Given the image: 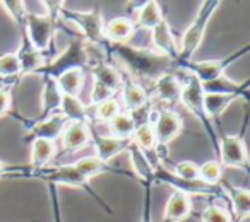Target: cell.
<instances>
[{
	"mask_svg": "<svg viewBox=\"0 0 250 222\" xmlns=\"http://www.w3.org/2000/svg\"><path fill=\"white\" fill-rule=\"evenodd\" d=\"M163 12L158 2H146V4L141 7L139 14H137V24L143 26L146 29H153L154 26H158L163 21Z\"/></svg>",
	"mask_w": 250,
	"mask_h": 222,
	"instance_id": "29",
	"label": "cell"
},
{
	"mask_svg": "<svg viewBox=\"0 0 250 222\" xmlns=\"http://www.w3.org/2000/svg\"><path fill=\"white\" fill-rule=\"evenodd\" d=\"M202 92L204 94H221V96H247V84L240 86V84L233 82L231 79L223 74L218 79L209 80V82L201 84Z\"/></svg>",
	"mask_w": 250,
	"mask_h": 222,
	"instance_id": "18",
	"label": "cell"
},
{
	"mask_svg": "<svg viewBox=\"0 0 250 222\" xmlns=\"http://www.w3.org/2000/svg\"><path fill=\"white\" fill-rule=\"evenodd\" d=\"M122 97L129 113L141 110L147 104V92L136 80H122Z\"/></svg>",
	"mask_w": 250,
	"mask_h": 222,
	"instance_id": "17",
	"label": "cell"
},
{
	"mask_svg": "<svg viewBox=\"0 0 250 222\" xmlns=\"http://www.w3.org/2000/svg\"><path fill=\"white\" fill-rule=\"evenodd\" d=\"M67 125V118L62 113H55V115L48 116L46 120H40L35 127H31L28 133V139H45L53 142L55 139H59L62 135L63 129Z\"/></svg>",
	"mask_w": 250,
	"mask_h": 222,
	"instance_id": "12",
	"label": "cell"
},
{
	"mask_svg": "<svg viewBox=\"0 0 250 222\" xmlns=\"http://www.w3.org/2000/svg\"><path fill=\"white\" fill-rule=\"evenodd\" d=\"M154 89H156V94L161 101H167V103L180 101L182 82L175 74L168 72L165 75H161L160 79L154 80Z\"/></svg>",
	"mask_w": 250,
	"mask_h": 222,
	"instance_id": "20",
	"label": "cell"
},
{
	"mask_svg": "<svg viewBox=\"0 0 250 222\" xmlns=\"http://www.w3.org/2000/svg\"><path fill=\"white\" fill-rule=\"evenodd\" d=\"M74 167H76V171L81 174V176H84L86 180H89V178L96 176V174L100 173H108V171H117V173H120V169H115V167L108 166V164L101 163L100 159H98L96 156L93 157H83V159H79L77 163L72 164Z\"/></svg>",
	"mask_w": 250,
	"mask_h": 222,
	"instance_id": "26",
	"label": "cell"
},
{
	"mask_svg": "<svg viewBox=\"0 0 250 222\" xmlns=\"http://www.w3.org/2000/svg\"><path fill=\"white\" fill-rule=\"evenodd\" d=\"M60 16L67 19V21L74 22L77 28L83 31V35L86 36L84 41L91 46H103L104 45V24L103 18L98 11H89V12H79V11H65L60 9Z\"/></svg>",
	"mask_w": 250,
	"mask_h": 222,
	"instance_id": "4",
	"label": "cell"
},
{
	"mask_svg": "<svg viewBox=\"0 0 250 222\" xmlns=\"http://www.w3.org/2000/svg\"><path fill=\"white\" fill-rule=\"evenodd\" d=\"M60 104H62V92L57 87L55 79H46L42 94V115H40V118L60 113Z\"/></svg>",
	"mask_w": 250,
	"mask_h": 222,
	"instance_id": "21",
	"label": "cell"
},
{
	"mask_svg": "<svg viewBox=\"0 0 250 222\" xmlns=\"http://www.w3.org/2000/svg\"><path fill=\"white\" fill-rule=\"evenodd\" d=\"M60 113L67 118V122H83L87 123L86 106L79 101V97L62 96V104H60Z\"/></svg>",
	"mask_w": 250,
	"mask_h": 222,
	"instance_id": "27",
	"label": "cell"
},
{
	"mask_svg": "<svg viewBox=\"0 0 250 222\" xmlns=\"http://www.w3.org/2000/svg\"><path fill=\"white\" fill-rule=\"evenodd\" d=\"M134 31H136V24L127 18L111 19L110 22L104 24V29H103L104 39L111 43H117V45H122V43L127 41V39L134 35Z\"/></svg>",
	"mask_w": 250,
	"mask_h": 222,
	"instance_id": "16",
	"label": "cell"
},
{
	"mask_svg": "<svg viewBox=\"0 0 250 222\" xmlns=\"http://www.w3.org/2000/svg\"><path fill=\"white\" fill-rule=\"evenodd\" d=\"M2 173H5V164L0 161V174H2Z\"/></svg>",
	"mask_w": 250,
	"mask_h": 222,
	"instance_id": "42",
	"label": "cell"
},
{
	"mask_svg": "<svg viewBox=\"0 0 250 222\" xmlns=\"http://www.w3.org/2000/svg\"><path fill=\"white\" fill-rule=\"evenodd\" d=\"M136 125V118L129 111H120L117 116H113L108 122V129H110L111 137H115V139H132Z\"/></svg>",
	"mask_w": 250,
	"mask_h": 222,
	"instance_id": "22",
	"label": "cell"
},
{
	"mask_svg": "<svg viewBox=\"0 0 250 222\" xmlns=\"http://www.w3.org/2000/svg\"><path fill=\"white\" fill-rule=\"evenodd\" d=\"M192 210V202L187 193L175 190L171 197L168 198V204L165 207V221L163 222H178L185 219Z\"/></svg>",
	"mask_w": 250,
	"mask_h": 222,
	"instance_id": "15",
	"label": "cell"
},
{
	"mask_svg": "<svg viewBox=\"0 0 250 222\" xmlns=\"http://www.w3.org/2000/svg\"><path fill=\"white\" fill-rule=\"evenodd\" d=\"M91 142V129L87 123L69 122L62 132V146L65 152H76Z\"/></svg>",
	"mask_w": 250,
	"mask_h": 222,
	"instance_id": "13",
	"label": "cell"
},
{
	"mask_svg": "<svg viewBox=\"0 0 250 222\" xmlns=\"http://www.w3.org/2000/svg\"><path fill=\"white\" fill-rule=\"evenodd\" d=\"M226 191L231 200L233 210L240 219H245L250 214V193L245 188H235L231 185H226Z\"/></svg>",
	"mask_w": 250,
	"mask_h": 222,
	"instance_id": "28",
	"label": "cell"
},
{
	"mask_svg": "<svg viewBox=\"0 0 250 222\" xmlns=\"http://www.w3.org/2000/svg\"><path fill=\"white\" fill-rule=\"evenodd\" d=\"M202 222H233L231 221V215L228 214L225 207L221 205H209V207L204 208V212L201 214Z\"/></svg>",
	"mask_w": 250,
	"mask_h": 222,
	"instance_id": "36",
	"label": "cell"
},
{
	"mask_svg": "<svg viewBox=\"0 0 250 222\" xmlns=\"http://www.w3.org/2000/svg\"><path fill=\"white\" fill-rule=\"evenodd\" d=\"M53 26L55 19L46 14H35V12H26L24 19V29H26V39L36 52H45L50 46L53 35Z\"/></svg>",
	"mask_w": 250,
	"mask_h": 222,
	"instance_id": "6",
	"label": "cell"
},
{
	"mask_svg": "<svg viewBox=\"0 0 250 222\" xmlns=\"http://www.w3.org/2000/svg\"><path fill=\"white\" fill-rule=\"evenodd\" d=\"M120 113V106L118 101L115 97L103 101V103L96 104V120L98 122H110L113 116H117Z\"/></svg>",
	"mask_w": 250,
	"mask_h": 222,
	"instance_id": "35",
	"label": "cell"
},
{
	"mask_svg": "<svg viewBox=\"0 0 250 222\" xmlns=\"http://www.w3.org/2000/svg\"><path fill=\"white\" fill-rule=\"evenodd\" d=\"M143 222H153L151 221V214H149V191L146 193V205H144V219Z\"/></svg>",
	"mask_w": 250,
	"mask_h": 222,
	"instance_id": "41",
	"label": "cell"
},
{
	"mask_svg": "<svg viewBox=\"0 0 250 222\" xmlns=\"http://www.w3.org/2000/svg\"><path fill=\"white\" fill-rule=\"evenodd\" d=\"M218 5H219L218 0H208V2H202L201 4V9H199L194 22L188 26V29L184 33V36H182V43H180V46H178V58H177V62H175V65L185 67L192 60V55H194V52L199 48L202 38H204L209 19L214 14Z\"/></svg>",
	"mask_w": 250,
	"mask_h": 222,
	"instance_id": "2",
	"label": "cell"
},
{
	"mask_svg": "<svg viewBox=\"0 0 250 222\" xmlns=\"http://www.w3.org/2000/svg\"><path fill=\"white\" fill-rule=\"evenodd\" d=\"M57 87L62 92V96H72L77 97L81 87L84 82V69H72L63 72L62 75H59L55 79Z\"/></svg>",
	"mask_w": 250,
	"mask_h": 222,
	"instance_id": "23",
	"label": "cell"
},
{
	"mask_svg": "<svg viewBox=\"0 0 250 222\" xmlns=\"http://www.w3.org/2000/svg\"><path fill=\"white\" fill-rule=\"evenodd\" d=\"M55 222H62V221H60V217H59V215H55Z\"/></svg>",
	"mask_w": 250,
	"mask_h": 222,
	"instance_id": "43",
	"label": "cell"
},
{
	"mask_svg": "<svg viewBox=\"0 0 250 222\" xmlns=\"http://www.w3.org/2000/svg\"><path fill=\"white\" fill-rule=\"evenodd\" d=\"M235 96H221V94H204V111L209 118H216L223 110H226L231 101H235Z\"/></svg>",
	"mask_w": 250,
	"mask_h": 222,
	"instance_id": "31",
	"label": "cell"
},
{
	"mask_svg": "<svg viewBox=\"0 0 250 222\" xmlns=\"http://www.w3.org/2000/svg\"><path fill=\"white\" fill-rule=\"evenodd\" d=\"M115 55L118 60H122L129 72L132 74L136 79L143 80H156L161 75L170 72V69L175 65L173 60L168 56L160 55L156 52H149V50H139L134 46L127 45H118L113 48Z\"/></svg>",
	"mask_w": 250,
	"mask_h": 222,
	"instance_id": "1",
	"label": "cell"
},
{
	"mask_svg": "<svg viewBox=\"0 0 250 222\" xmlns=\"http://www.w3.org/2000/svg\"><path fill=\"white\" fill-rule=\"evenodd\" d=\"M132 144L139 147L141 150H151L156 146V139H154V130L147 120L137 123L136 130L132 133Z\"/></svg>",
	"mask_w": 250,
	"mask_h": 222,
	"instance_id": "30",
	"label": "cell"
},
{
	"mask_svg": "<svg viewBox=\"0 0 250 222\" xmlns=\"http://www.w3.org/2000/svg\"><path fill=\"white\" fill-rule=\"evenodd\" d=\"M245 52H240L238 55H233L229 56V58L226 60H208V62H188L187 65H185V69L188 70V72L192 74V75L197 77V80L201 84L204 82H209V80H214L218 79L219 75H223V72H225L226 65H228L229 62H231L233 58H236V56L243 55Z\"/></svg>",
	"mask_w": 250,
	"mask_h": 222,
	"instance_id": "10",
	"label": "cell"
},
{
	"mask_svg": "<svg viewBox=\"0 0 250 222\" xmlns=\"http://www.w3.org/2000/svg\"><path fill=\"white\" fill-rule=\"evenodd\" d=\"M57 149L55 142H50L45 139H35L31 140V164L36 167H42L48 164L53 159Z\"/></svg>",
	"mask_w": 250,
	"mask_h": 222,
	"instance_id": "25",
	"label": "cell"
},
{
	"mask_svg": "<svg viewBox=\"0 0 250 222\" xmlns=\"http://www.w3.org/2000/svg\"><path fill=\"white\" fill-rule=\"evenodd\" d=\"M94 75V82L101 84L103 87L110 89L111 92L115 91H120L122 87V75L117 72V69L111 65H106V63H96V65L91 69Z\"/></svg>",
	"mask_w": 250,
	"mask_h": 222,
	"instance_id": "24",
	"label": "cell"
},
{
	"mask_svg": "<svg viewBox=\"0 0 250 222\" xmlns=\"http://www.w3.org/2000/svg\"><path fill=\"white\" fill-rule=\"evenodd\" d=\"M184 84H182V92H180V101L188 108L199 118V122L206 127L209 133L214 137V132L211 129V118L206 115L204 111V92H202V86L197 80V77L192 75L187 69L184 67Z\"/></svg>",
	"mask_w": 250,
	"mask_h": 222,
	"instance_id": "5",
	"label": "cell"
},
{
	"mask_svg": "<svg viewBox=\"0 0 250 222\" xmlns=\"http://www.w3.org/2000/svg\"><path fill=\"white\" fill-rule=\"evenodd\" d=\"M2 7L7 11V14L14 19L18 24L24 26V19H26V5L24 2H14V0H7V2H2Z\"/></svg>",
	"mask_w": 250,
	"mask_h": 222,
	"instance_id": "38",
	"label": "cell"
},
{
	"mask_svg": "<svg viewBox=\"0 0 250 222\" xmlns=\"http://www.w3.org/2000/svg\"><path fill=\"white\" fill-rule=\"evenodd\" d=\"M147 122L153 125L154 130V139H156V146H168L178 133L184 129L180 116L170 110H163L160 113H151L147 116Z\"/></svg>",
	"mask_w": 250,
	"mask_h": 222,
	"instance_id": "7",
	"label": "cell"
},
{
	"mask_svg": "<svg viewBox=\"0 0 250 222\" xmlns=\"http://www.w3.org/2000/svg\"><path fill=\"white\" fill-rule=\"evenodd\" d=\"M16 55H18L19 63H21V74H36L40 69H43V67L46 65L45 55L36 52V50L29 45L26 36H24V43H22L21 50H19Z\"/></svg>",
	"mask_w": 250,
	"mask_h": 222,
	"instance_id": "19",
	"label": "cell"
},
{
	"mask_svg": "<svg viewBox=\"0 0 250 222\" xmlns=\"http://www.w3.org/2000/svg\"><path fill=\"white\" fill-rule=\"evenodd\" d=\"M219 164L229 167H245L249 156H247L245 144L240 137L235 135H223L219 142Z\"/></svg>",
	"mask_w": 250,
	"mask_h": 222,
	"instance_id": "8",
	"label": "cell"
},
{
	"mask_svg": "<svg viewBox=\"0 0 250 222\" xmlns=\"http://www.w3.org/2000/svg\"><path fill=\"white\" fill-rule=\"evenodd\" d=\"M91 140H93L94 149H96V157L104 164L110 163V159L118 156L122 150H127L130 144H132V139L103 137V135H98L96 132H91Z\"/></svg>",
	"mask_w": 250,
	"mask_h": 222,
	"instance_id": "9",
	"label": "cell"
},
{
	"mask_svg": "<svg viewBox=\"0 0 250 222\" xmlns=\"http://www.w3.org/2000/svg\"><path fill=\"white\" fill-rule=\"evenodd\" d=\"M110 97H113V92H111L110 89H106V87H103L101 84L94 82V87H93V94H91V103L96 106V104L103 103V101L110 99Z\"/></svg>",
	"mask_w": 250,
	"mask_h": 222,
	"instance_id": "39",
	"label": "cell"
},
{
	"mask_svg": "<svg viewBox=\"0 0 250 222\" xmlns=\"http://www.w3.org/2000/svg\"><path fill=\"white\" fill-rule=\"evenodd\" d=\"M223 178V167L218 161H208L202 166H199V181L209 186H216L221 183Z\"/></svg>",
	"mask_w": 250,
	"mask_h": 222,
	"instance_id": "32",
	"label": "cell"
},
{
	"mask_svg": "<svg viewBox=\"0 0 250 222\" xmlns=\"http://www.w3.org/2000/svg\"><path fill=\"white\" fill-rule=\"evenodd\" d=\"M130 152V159H132V164L134 167H136L137 174L143 178H146V180H151V178H154V169L153 166L149 164V161L146 159V156L143 154V150L139 149V147H136L134 144H130L129 149H127Z\"/></svg>",
	"mask_w": 250,
	"mask_h": 222,
	"instance_id": "33",
	"label": "cell"
},
{
	"mask_svg": "<svg viewBox=\"0 0 250 222\" xmlns=\"http://www.w3.org/2000/svg\"><path fill=\"white\" fill-rule=\"evenodd\" d=\"M173 174L184 181H197L199 180V166L190 161H184L178 163L173 169Z\"/></svg>",
	"mask_w": 250,
	"mask_h": 222,
	"instance_id": "37",
	"label": "cell"
},
{
	"mask_svg": "<svg viewBox=\"0 0 250 222\" xmlns=\"http://www.w3.org/2000/svg\"><path fill=\"white\" fill-rule=\"evenodd\" d=\"M11 110V89H0V116H4Z\"/></svg>",
	"mask_w": 250,
	"mask_h": 222,
	"instance_id": "40",
	"label": "cell"
},
{
	"mask_svg": "<svg viewBox=\"0 0 250 222\" xmlns=\"http://www.w3.org/2000/svg\"><path fill=\"white\" fill-rule=\"evenodd\" d=\"M151 41H153L154 48H156V53L165 55L170 60H173V62H177L178 46H177V41H175L173 35H171L170 26H168V22L165 21V19L160 24L151 29Z\"/></svg>",
	"mask_w": 250,
	"mask_h": 222,
	"instance_id": "11",
	"label": "cell"
},
{
	"mask_svg": "<svg viewBox=\"0 0 250 222\" xmlns=\"http://www.w3.org/2000/svg\"><path fill=\"white\" fill-rule=\"evenodd\" d=\"M21 74V63L16 53H5L0 56V77H14Z\"/></svg>",
	"mask_w": 250,
	"mask_h": 222,
	"instance_id": "34",
	"label": "cell"
},
{
	"mask_svg": "<svg viewBox=\"0 0 250 222\" xmlns=\"http://www.w3.org/2000/svg\"><path fill=\"white\" fill-rule=\"evenodd\" d=\"M87 48L84 38H76L69 43L65 50L60 55H57L50 63H46L43 69H40L38 75H45V79H57L63 72L72 69H84L87 65Z\"/></svg>",
	"mask_w": 250,
	"mask_h": 222,
	"instance_id": "3",
	"label": "cell"
},
{
	"mask_svg": "<svg viewBox=\"0 0 250 222\" xmlns=\"http://www.w3.org/2000/svg\"><path fill=\"white\" fill-rule=\"evenodd\" d=\"M43 174H45V176H42L43 180L52 181L53 185H72V186L77 188H87V185H89V180L81 176L72 164L53 167V169L45 171Z\"/></svg>",
	"mask_w": 250,
	"mask_h": 222,
	"instance_id": "14",
	"label": "cell"
}]
</instances>
